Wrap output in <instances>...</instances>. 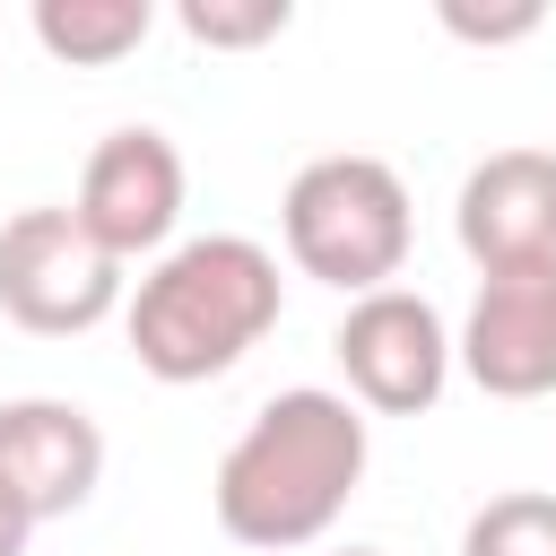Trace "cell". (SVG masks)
<instances>
[{
  "mask_svg": "<svg viewBox=\"0 0 556 556\" xmlns=\"http://www.w3.org/2000/svg\"><path fill=\"white\" fill-rule=\"evenodd\" d=\"M365 408L348 391H321V382H295L278 400H261V417L226 443L217 460V530L235 547H261V556H287V547H313L348 495L365 486Z\"/></svg>",
  "mask_w": 556,
  "mask_h": 556,
  "instance_id": "cell-1",
  "label": "cell"
},
{
  "mask_svg": "<svg viewBox=\"0 0 556 556\" xmlns=\"http://www.w3.org/2000/svg\"><path fill=\"white\" fill-rule=\"evenodd\" d=\"M278 252L252 235H191L174 243L130 295V356L156 382H217L278 330Z\"/></svg>",
  "mask_w": 556,
  "mask_h": 556,
  "instance_id": "cell-2",
  "label": "cell"
},
{
  "mask_svg": "<svg viewBox=\"0 0 556 556\" xmlns=\"http://www.w3.org/2000/svg\"><path fill=\"white\" fill-rule=\"evenodd\" d=\"M278 226H287V261L339 295H374L400 278L408 261V182L382 165V156H313L287 200H278Z\"/></svg>",
  "mask_w": 556,
  "mask_h": 556,
  "instance_id": "cell-3",
  "label": "cell"
},
{
  "mask_svg": "<svg viewBox=\"0 0 556 556\" xmlns=\"http://www.w3.org/2000/svg\"><path fill=\"white\" fill-rule=\"evenodd\" d=\"M122 304V261L78 226V208H17L0 226V313L35 339H78Z\"/></svg>",
  "mask_w": 556,
  "mask_h": 556,
  "instance_id": "cell-4",
  "label": "cell"
},
{
  "mask_svg": "<svg viewBox=\"0 0 556 556\" xmlns=\"http://www.w3.org/2000/svg\"><path fill=\"white\" fill-rule=\"evenodd\" d=\"M330 356H339L356 408H374V417H426V408L443 400L452 365H460L443 313H434L417 287H374V295H356L348 321H339V339H330Z\"/></svg>",
  "mask_w": 556,
  "mask_h": 556,
  "instance_id": "cell-5",
  "label": "cell"
},
{
  "mask_svg": "<svg viewBox=\"0 0 556 556\" xmlns=\"http://www.w3.org/2000/svg\"><path fill=\"white\" fill-rule=\"evenodd\" d=\"M78 226L113 252V261H139V252H156L165 235H174V217H182V148L165 139V130H148V122H130V130H104L96 148H87V174H78Z\"/></svg>",
  "mask_w": 556,
  "mask_h": 556,
  "instance_id": "cell-6",
  "label": "cell"
},
{
  "mask_svg": "<svg viewBox=\"0 0 556 556\" xmlns=\"http://www.w3.org/2000/svg\"><path fill=\"white\" fill-rule=\"evenodd\" d=\"M460 252L486 269H556V148H495L452 200Z\"/></svg>",
  "mask_w": 556,
  "mask_h": 556,
  "instance_id": "cell-7",
  "label": "cell"
},
{
  "mask_svg": "<svg viewBox=\"0 0 556 556\" xmlns=\"http://www.w3.org/2000/svg\"><path fill=\"white\" fill-rule=\"evenodd\" d=\"M452 356L486 400L556 391V269H486Z\"/></svg>",
  "mask_w": 556,
  "mask_h": 556,
  "instance_id": "cell-8",
  "label": "cell"
},
{
  "mask_svg": "<svg viewBox=\"0 0 556 556\" xmlns=\"http://www.w3.org/2000/svg\"><path fill=\"white\" fill-rule=\"evenodd\" d=\"M0 478L35 521H61L104 478V426L78 400H0Z\"/></svg>",
  "mask_w": 556,
  "mask_h": 556,
  "instance_id": "cell-9",
  "label": "cell"
},
{
  "mask_svg": "<svg viewBox=\"0 0 556 556\" xmlns=\"http://www.w3.org/2000/svg\"><path fill=\"white\" fill-rule=\"evenodd\" d=\"M156 26L148 0H35V43L70 70H113L122 52H139Z\"/></svg>",
  "mask_w": 556,
  "mask_h": 556,
  "instance_id": "cell-10",
  "label": "cell"
},
{
  "mask_svg": "<svg viewBox=\"0 0 556 556\" xmlns=\"http://www.w3.org/2000/svg\"><path fill=\"white\" fill-rule=\"evenodd\" d=\"M460 556H556V495H539V486L486 495L460 530Z\"/></svg>",
  "mask_w": 556,
  "mask_h": 556,
  "instance_id": "cell-11",
  "label": "cell"
},
{
  "mask_svg": "<svg viewBox=\"0 0 556 556\" xmlns=\"http://www.w3.org/2000/svg\"><path fill=\"white\" fill-rule=\"evenodd\" d=\"M174 17H182V35L208 43V52H252V43L287 35L295 9H287V0H182Z\"/></svg>",
  "mask_w": 556,
  "mask_h": 556,
  "instance_id": "cell-12",
  "label": "cell"
},
{
  "mask_svg": "<svg viewBox=\"0 0 556 556\" xmlns=\"http://www.w3.org/2000/svg\"><path fill=\"white\" fill-rule=\"evenodd\" d=\"M539 0H513V9H469V0H443V26L460 35V43H521V35H539Z\"/></svg>",
  "mask_w": 556,
  "mask_h": 556,
  "instance_id": "cell-13",
  "label": "cell"
},
{
  "mask_svg": "<svg viewBox=\"0 0 556 556\" xmlns=\"http://www.w3.org/2000/svg\"><path fill=\"white\" fill-rule=\"evenodd\" d=\"M35 530H43V521H35V513L17 504V486L0 478V556H26V539H35Z\"/></svg>",
  "mask_w": 556,
  "mask_h": 556,
  "instance_id": "cell-14",
  "label": "cell"
},
{
  "mask_svg": "<svg viewBox=\"0 0 556 556\" xmlns=\"http://www.w3.org/2000/svg\"><path fill=\"white\" fill-rule=\"evenodd\" d=\"M339 556H382V547H339Z\"/></svg>",
  "mask_w": 556,
  "mask_h": 556,
  "instance_id": "cell-15",
  "label": "cell"
}]
</instances>
